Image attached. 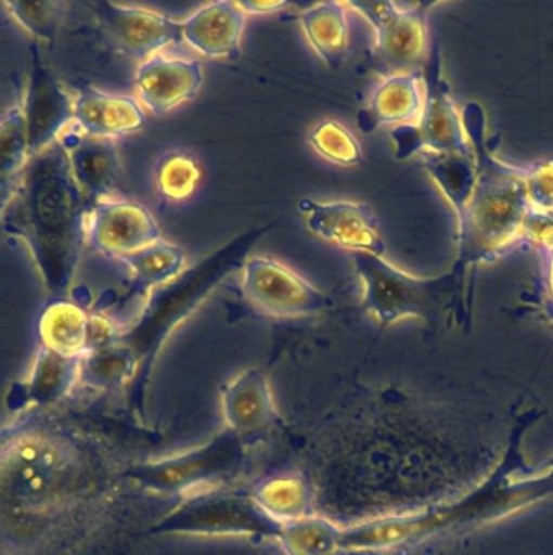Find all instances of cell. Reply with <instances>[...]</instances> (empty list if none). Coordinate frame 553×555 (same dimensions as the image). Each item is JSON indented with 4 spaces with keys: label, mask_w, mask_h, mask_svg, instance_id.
<instances>
[{
    "label": "cell",
    "mask_w": 553,
    "mask_h": 555,
    "mask_svg": "<svg viewBox=\"0 0 553 555\" xmlns=\"http://www.w3.org/2000/svg\"><path fill=\"white\" fill-rule=\"evenodd\" d=\"M198 61L155 54L139 64L133 77L140 105L155 115H165L195 99L202 87Z\"/></svg>",
    "instance_id": "obj_14"
},
{
    "label": "cell",
    "mask_w": 553,
    "mask_h": 555,
    "mask_svg": "<svg viewBox=\"0 0 553 555\" xmlns=\"http://www.w3.org/2000/svg\"><path fill=\"white\" fill-rule=\"evenodd\" d=\"M241 11L244 14L253 15H270L279 14V12L285 11L288 8V2H237Z\"/></svg>",
    "instance_id": "obj_35"
},
{
    "label": "cell",
    "mask_w": 553,
    "mask_h": 555,
    "mask_svg": "<svg viewBox=\"0 0 553 555\" xmlns=\"http://www.w3.org/2000/svg\"><path fill=\"white\" fill-rule=\"evenodd\" d=\"M363 15L376 35L374 57L381 73L389 76L422 73L428 60V11L433 4L400 9L394 2H348Z\"/></svg>",
    "instance_id": "obj_8"
},
{
    "label": "cell",
    "mask_w": 553,
    "mask_h": 555,
    "mask_svg": "<svg viewBox=\"0 0 553 555\" xmlns=\"http://www.w3.org/2000/svg\"><path fill=\"white\" fill-rule=\"evenodd\" d=\"M119 261L129 268L133 288L145 292L178 278L184 269L185 255L178 245L162 238L140 251L124 256Z\"/></svg>",
    "instance_id": "obj_25"
},
{
    "label": "cell",
    "mask_w": 553,
    "mask_h": 555,
    "mask_svg": "<svg viewBox=\"0 0 553 555\" xmlns=\"http://www.w3.org/2000/svg\"><path fill=\"white\" fill-rule=\"evenodd\" d=\"M101 17L114 40L133 60L143 61L159 54L171 44L181 43L182 24L149 9L103 2Z\"/></svg>",
    "instance_id": "obj_15"
},
{
    "label": "cell",
    "mask_w": 553,
    "mask_h": 555,
    "mask_svg": "<svg viewBox=\"0 0 553 555\" xmlns=\"http://www.w3.org/2000/svg\"><path fill=\"white\" fill-rule=\"evenodd\" d=\"M420 157L429 177L435 180L448 203L451 204L452 210L458 212L474 184V155L462 157V155L422 154Z\"/></svg>",
    "instance_id": "obj_27"
},
{
    "label": "cell",
    "mask_w": 553,
    "mask_h": 555,
    "mask_svg": "<svg viewBox=\"0 0 553 555\" xmlns=\"http://www.w3.org/2000/svg\"><path fill=\"white\" fill-rule=\"evenodd\" d=\"M246 27L237 2L220 0L195 11L182 22V40L211 60L236 56Z\"/></svg>",
    "instance_id": "obj_19"
},
{
    "label": "cell",
    "mask_w": 553,
    "mask_h": 555,
    "mask_svg": "<svg viewBox=\"0 0 553 555\" xmlns=\"http://www.w3.org/2000/svg\"><path fill=\"white\" fill-rule=\"evenodd\" d=\"M139 366L137 353L120 340L81 357L80 382L94 389H117L136 376Z\"/></svg>",
    "instance_id": "obj_26"
},
{
    "label": "cell",
    "mask_w": 553,
    "mask_h": 555,
    "mask_svg": "<svg viewBox=\"0 0 553 555\" xmlns=\"http://www.w3.org/2000/svg\"><path fill=\"white\" fill-rule=\"evenodd\" d=\"M145 119L143 106L133 96L91 87L74 96V129L88 138L114 141L140 131Z\"/></svg>",
    "instance_id": "obj_17"
},
{
    "label": "cell",
    "mask_w": 553,
    "mask_h": 555,
    "mask_svg": "<svg viewBox=\"0 0 553 555\" xmlns=\"http://www.w3.org/2000/svg\"><path fill=\"white\" fill-rule=\"evenodd\" d=\"M422 73L389 76L374 90L370 103L358 112V128L376 131L381 126H409L416 122L425 102Z\"/></svg>",
    "instance_id": "obj_20"
},
{
    "label": "cell",
    "mask_w": 553,
    "mask_h": 555,
    "mask_svg": "<svg viewBox=\"0 0 553 555\" xmlns=\"http://www.w3.org/2000/svg\"><path fill=\"white\" fill-rule=\"evenodd\" d=\"M303 34L311 44L319 60L331 67L340 69L348 54L350 28L347 9L342 2H322L303 11L299 15Z\"/></svg>",
    "instance_id": "obj_22"
},
{
    "label": "cell",
    "mask_w": 553,
    "mask_h": 555,
    "mask_svg": "<svg viewBox=\"0 0 553 555\" xmlns=\"http://www.w3.org/2000/svg\"><path fill=\"white\" fill-rule=\"evenodd\" d=\"M202 180L201 165L185 152H169L156 165V190L169 203L191 199Z\"/></svg>",
    "instance_id": "obj_28"
},
{
    "label": "cell",
    "mask_w": 553,
    "mask_h": 555,
    "mask_svg": "<svg viewBox=\"0 0 553 555\" xmlns=\"http://www.w3.org/2000/svg\"><path fill=\"white\" fill-rule=\"evenodd\" d=\"M249 444L237 435L224 430L194 450L140 464L127 476L146 490L179 493L181 496L218 489L243 466Z\"/></svg>",
    "instance_id": "obj_7"
},
{
    "label": "cell",
    "mask_w": 553,
    "mask_h": 555,
    "mask_svg": "<svg viewBox=\"0 0 553 555\" xmlns=\"http://www.w3.org/2000/svg\"><path fill=\"white\" fill-rule=\"evenodd\" d=\"M90 204L78 190L62 142L33 155L5 214L3 229L25 243L48 294L70 287L87 242Z\"/></svg>",
    "instance_id": "obj_1"
},
{
    "label": "cell",
    "mask_w": 553,
    "mask_h": 555,
    "mask_svg": "<svg viewBox=\"0 0 553 555\" xmlns=\"http://www.w3.org/2000/svg\"><path fill=\"white\" fill-rule=\"evenodd\" d=\"M220 404L227 430L247 443L260 440L275 425V399L262 370H244L231 378L221 388Z\"/></svg>",
    "instance_id": "obj_13"
},
{
    "label": "cell",
    "mask_w": 553,
    "mask_h": 555,
    "mask_svg": "<svg viewBox=\"0 0 553 555\" xmlns=\"http://www.w3.org/2000/svg\"><path fill=\"white\" fill-rule=\"evenodd\" d=\"M162 240L155 217L133 201L107 199L91 204L87 217V242L98 253L119 261Z\"/></svg>",
    "instance_id": "obj_10"
},
{
    "label": "cell",
    "mask_w": 553,
    "mask_h": 555,
    "mask_svg": "<svg viewBox=\"0 0 553 555\" xmlns=\"http://www.w3.org/2000/svg\"><path fill=\"white\" fill-rule=\"evenodd\" d=\"M123 339L119 324L103 313H90L88 317L87 353L114 346Z\"/></svg>",
    "instance_id": "obj_34"
},
{
    "label": "cell",
    "mask_w": 553,
    "mask_h": 555,
    "mask_svg": "<svg viewBox=\"0 0 553 555\" xmlns=\"http://www.w3.org/2000/svg\"><path fill=\"white\" fill-rule=\"evenodd\" d=\"M68 167L87 203L113 197L123 178L119 152L114 141L88 138L74 128L61 139Z\"/></svg>",
    "instance_id": "obj_16"
},
{
    "label": "cell",
    "mask_w": 553,
    "mask_h": 555,
    "mask_svg": "<svg viewBox=\"0 0 553 555\" xmlns=\"http://www.w3.org/2000/svg\"><path fill=\"white\" fill-rule=\"evenodd\" d=\"M338 526L321 516H311L282 529L279 542L286 555H331L337 551Z\"/></svg>",
    "instance_id": "obj_29"
},
{
    "label": "cell",
    "mask_w": 553,
    "mask_h": 555,
    "mask_svg": "<svg viewBox=\"0 0 553 555\" xmlns=\"http://www.w3.org/2000/svg\"><path fill=\"white\" fill-rule=\"evenodd\" d=\"M524 186L530 210L553 216V160L524 167Z\"/></svg>",
    "instance_id": "obj_32"
},
{
    "label": "cell",
    "mask_w": 553,
    "mask_h": 555,
    "mask_svg": "<svg viewBox=\"0 0 553 555\" xmlns=\"http://www.w3.org/2000/svg\"><path fill=\"white\" fill-rule=\"evenodd\" d=\"M537 255H539V274L536 279V288L530 294V304L549 323L553 324V245L537 251Z\"/></svg>",
    "instance_id": "obj_33"
},
{
    "label": "cell",
    "mask_w": 553,
    "mask_h": 555,
    "mask_svg": "<svg viewBox=\"0 0 553 555\" xmlns=\"http://www.w3.org/2000/svg\"><path fill=\"white\" fill-rule=\"evenodd\" d=\"M422 80L425 90L422 113L413 125L400 126L390 132L394 154L399 160L416 154L472 157L474 152L465 134L462 115L455 108L448 82L442 79L438 43H433L429 48Z\"/></svg>",
    "instance_id": "obj_6"
},
{
    "label": "cell",
    "mask_w": 553,
    "mask_h": 555,
    "mask_svg": "<svg viewBox=\"0 0 553 555\" xmlns=\"http://www.w3.org/2000/svg\"><path fill=\"white\" fill-rule=\"evenodd\" d=\"M353 262L363 284V308L383 326L406 318L433 321L451 310H455L462 326L471 323V313L451 271L441 278H415L370 253H353Z\"/></svg>",
    "instance_id": "obj_4"
},
{
    "label": "cell",
    "mask_w": 553,
    "mask_h": 555,
    "mask_svg": "<svg viewBox=\"0 0 553 555\" xmlns=\"http://www.w3.org/2000/svg\"><path fill=\"white\" fill-rule=\"evenodd\" d=\"M77 453L67 435L44 422H18L0 431V499L15 508H42L68 492Z\"/></svg>",
    "instance_id": "obj_3"
},
{
    "label": "cell",
    "mask_w": 553,
    "mask_h": 555,
    "mask_svg": "<svg viewBox=\"0 0 553 555\" xmlns=\"http://www.w3.org/2000/svg\"><path fill=\"white\" fill-rule=\"evenodd\" d=\"M250 499L263 515L286 528L303 519L316 516V495L301 474H273L260 480Z\"/></svg>",
    "instance_id": "obj_21"
},
{
    "label": "cell",
    "mask_w": 553,
    "mask_h": 555,
    "mask_svg": "<svg viewBox=\"0 0 553 555\" xmlns=\"http://www.w3.org/2000/svg\"><path fill=\"white\" fill-rule=\"evenodd\" d=\"M311 147L325 160L340 167H353L363 158L360 142L340 122L324 119L308 135Z\"/></svg>",
    "instance_id": "obj_30"
},
{
    "label": "cell",
    "mask_w": 553,
    "mask_h": 555,
    "mask_svg": "<svg viewBox=\"0 0 553 555\" xmlns=\"http://www.w3.org/2000/svg\"><path fill=\"white\" fill-rule=\"evenodd\" d=\"M465 134L474 152L475 178L467 199L455 214L458 219V258L451 272L458 281L462 300L472 311L468 275L484 262L523 246L524 223L529 216L524 167L500 160L487 138V116L478 103L462 112ZM472 314V313H471Z\"/></svg>",
    "instance_id": "obj_2"
},
{
    "label": "cell",
    "mask_w": 553,
    "mask_h": 555,
    "mask_svg": "<svg viewBox=\"0 0 553 555\" xmlns=\"http://www.w3.org/2000/svg\"><path fill=\"white\" fill-rule=\"evenodd\" d=\"M88 313L80 305L55 298L46 305L38 321L41 347L64 357H83L87 353Z\"/></svg>",
    "instance_id": "obj_23"
},
{
    "label": "cell",
    "mask_w": 553,
    "mask_h": 555,
    "mask_svg": "<svg viewBox=\"0 0 553 555\" xmlns=\"http://www.w3.org/2000/svg\"><path fill=\"white\" fill-rule=\"evenodd\" d=\"M299 210L306 216V227L324 242L353 253L386 256L387 246L381 235L376 216L366 204L303 199Z\"/></svg>",
    "instance_id": "obj_12"
},
{
    "label": "cell",
    "mask_w": 553,
    "mask_h": 555,
    "mask_svg": "<svg viewBox=\"0 0 553 555\" xmlns=\"http://www.w3.org/2000/svg\"><path fill=\"white\" fill-rule=\"evenodd\" d=\"M22 108L29 155L61 141L74 128V96L65 92L51 69L35 54Z\"/></svg>",
    "instance_id": "obj_11"
},
{
    "label": "cell",
    "mask_w": 553,
    "mask_h": 555,
    "mask_svg": "<svg viewBox=\"0 0 553 555\" xmlns=\"http://www.w3.org/2000/svg\"><path fill=\"white\" fill-rule=\"evenodd\" d=\"M393 551H335L331 555H389Z\"/></svg>",
    "instance_id": "obj_36"
},
{
    "label": "cell",
    "mask_w": 553,
    "mask_h": 555,
    "mask_svg": "<svg viewBox=\"0 0 553 555\" xmlns=\"http://www.w3.org/2000/svg\"><path fill=\"white\" fill-rule=\"evenodd\" d=\"M81 359V357H80ZM80 359L64 357L39 347L28 376L7 396L10 411L55 404L80 382Z\"/></svg>",
    "instance_id": "obj_18"
},
{
    "label": "cell",
    "mask_w": 553,
    "mask_h": 555,
    "mask_svg": "<svg viewBox=\"0 0 553 555\" xmlns=\"http://www.w3.org/2000/svg\"><path fill=\"white\" fill-rule=\"evenodd\" d=\"M282 526L260 512L250 496L221 489L201 490L182 496L181 502L158 522L162 534L198 538L276 539Z\"/></svg>",
    "instance_id": "obj_5"
},
{
    "label": "cell",
    "mask_w": 553,
    "mask_h": 555,
    "mask_svg": "<svg viewBox=\"0 0 553 555\" xmlns=\"http://www.w3.org/2000/svg\"><path fill=\"white\" fill-rule=\"evenodd\" d=\"M241 288L249 304L269 317H311L327 307V297L319 288L275 259L246 261Z\"/></svg>",
    "instance_id": "obj_9"
},
{
    "label": "cell",
    "mask_w": 553,
    "mask_h": 555,
    "mask_svg": "<svg viewBox=\"0 0 553 555\" xmlns=\"http://www.w3.org/2000/svg\"><path fill=\"white\" fill-rule=\"evenodd\" d=\"M29 158L22 108L16 106L0 121V217L12 203Z\"/></svg>",
    "instance_id": "obj_24"
},
{
    "label": "cell",
    "mask_w": 553,
    "mask_h": 555,
    "mask_svg": "<svg viewBox=\"0 0 553 555\" xmlns=\"http://www.w3.org/2000/svg\"><path fill=\"white\" fill-rule=\"evenodd\" d=\"M7 14L35 40L49 41L55 37L64 21L65 2H3Z\"/></svg>",
    "instance_id": "obj_31"
}]
</instances>
